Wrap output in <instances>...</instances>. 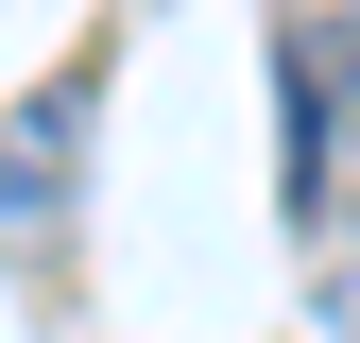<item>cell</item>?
<instances>
[{"label":"cell","instance_id":"1","mask_svg":"<svg viewBox=\"0 0 360 343\" xmlns=\"http://www.w3.org/2000/svg\"><path fill=\"white\" fill-rule=\"evenodd\" d=\"M86 138H103V69H52L18 120H0V206H18V224H69V172H86Z\"/></svg>","mask_w":360,"mask_h":343}]
</instances>
